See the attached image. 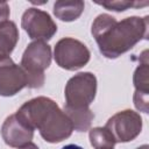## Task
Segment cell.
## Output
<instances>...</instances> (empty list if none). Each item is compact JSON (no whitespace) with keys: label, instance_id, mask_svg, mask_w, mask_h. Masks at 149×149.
Returning <instances> with one entry per match:
<instances>
[{"label":"cell","instance_id":"6","mask_svg":"<svg viewBox=\"0 0 149 149\" xmlns=\"http://www.w3.org/2000/svg\"><path fill=\"white\" fill-rule=\"evenodd\" d=\"M142 118L132 109L120 111L108 119L106 128L112 133L115 142H129L136 139L142 130Z\"/></svg>","mask_w":149,"mask_h":149},{"label":"cell","instance_id":"1","mask_svg":"<svg viewBox=\"0 0 149 149\" xmlns=\"http://www.w3.org/2000/svg\"><path fill=\"white\" fill-rule=\"evenodd\" d=\"M149 17L129 16L116 21L109 14H100L92 23L91 33L102 56L118 58L142 40L148 38Z\"/></svg>","mask_w":149,"mask_h":149},{"label":"cell","instance_id":"11","mask_svg":"<svg viewBox=\"0 0 149 149\" xmlns=\"http://www.w3.org/2000/svg\"><path fill=\"white\" fill-rule=\"evenodd\" d=\"M85 3L80 0H59L54 3V15L61 21L71 22L77 20L84 12Z\"/></svg>","mask_w":149,"mask_h":149},{"label":"cell","instance_id":"12","mask_svg":"<svg viewBox=\"0 0 149 149\" xmlns=\"http://www.w3.org/2000/svg\"><path fill=\"white\" fill-rule=\"evenodd\" d=\"M148 51L142 52V62H140L133 77V83L135 86V93L137 94H149V64H148Z\"/></svg>","mask_w":149,"mask_h":149},{"label":"cell","instance_id":"8","mask_svg":"<svg viewBox=\"0 0 149 149\" xmlns=\"http://www.w3.org/2000/svg\"><path fill=\"white\" fill-rule=\"evenodd\" d=\"M24 87H27L24 70L10 57L0 59V95L13 97Z\"/></svg>","mask_w":149,"mask_h":149},{"label":"cell","instance_id":"3","mask_svg":"<svg viewBox=\"0 0 149 149\" xmlns=\"http://www.w3.org/2000/svg\"><path fill=\"white\" fill-rule=\"evenodd\" d=\"M51 48L44 41H34L26 48L20 66L27 74V87L38 88L44 84V70L51 64Z\"/></svg>","mask_w":149,"mask_h":149},{"label":"cell","instance_id":"14","mask_svg":"<svg viewBox=\"0 0 149 149\" xmlns=\"http://www.w3.org/2000/svg\"><path fill=\"white\" fill-rule=\"evenodd\" d=\"M88 137L94 149H113L116 143L112 133L106 127H94L90 129Z\"/></svg>","mask_w":149,"mask_h":149},{"label":"cell","instance_id":"10","mask_svg":"<svg viewBox=\"0 0 149 149\" xmlns=\"http://www.w3.org/2000/svg\"><path fill=\"white\" fill-rule=\"evenodd\" d=\"M19 41V30L13 21L0 23V59L9 57Z\"/></svg>","mask_w":149,"mask_h":149},{"label":"cell","instance_id":"4","mask_svg":"<svg viewBox=\"0 0 149 149\" xmlns=\"http://www.w3.org/2000/svg\"><path fill=\"white\" fill-rule=\"evenodd\" d=\"M97 93V78L92 72H79L71 77L64 90L65 108H90Z\"/></svg>","mask_w":149,"mask_h":149},{"label":"cell","instance_id":"19","mask_svg":"<svg viewBox=\"0 0 149 149\" xmlns=\"http://www.w3.org/2000/svg\"><path fill=\"white\" fill-rule=\"evenodd\" d=\"M136 149H148V146L147 144H143V146H141V147H139Z\"/></svg>","mask_w":149,"mask_h":149},{"label":"cell","instance_id":"17","mask_svg":"<svg viewBox=\"0 0 149 149\" xmlns=\"http://www.w3.org/2000/svg\"><path fill=\"white\" fill-rule=\"evenodd\" d=\"M17 149H38V147L35 143L30 142V143H28V144H26V146H23L21 148H17Z\"/></svg>","mask_w":149,"mask_h":149},{"label":"cell","instance_id":"9","mask_svg":"<svg viewBox=\"0 0 149 149\" xmlns=\"http://www.w3.org/2000/svg\"><path fill=\"white\" fill-rule=\"evenodd\" d=\"M1 136L7 146L21 148L31 142L34 129L28 127L16 114H12L6 118L1 126Z\"/></svg>","mask_w":149,"mask_h":149},{"label":"cell","instance_id":"5","mask_svg":"<svg viewBox=\"0 0 149 149\" xmlns=\"http://www.w3.org/2000/svg\"><path fill=\"white\" fill-rule=\"evenodd\" d=\"M54 57L59 68L68 71H76L88 63L91 54L87 47L79 40L64 37L56 43Z\"/></svg>","mask_w":149,"mask_h":149},{"label":"cell","instance_id":"2","mask_svg":"<svg viewBox=\"0 0 149 149\" xmlns=\"http://www.w3.org/2000/svg\"><path fill=\"white\" fill-rule=\"evenodd\" d=\"M15 114L28 127L37 129L43 140L49 143L62 142L74 130L65 112L47 97H37L24 102Z\"/></svg>","mask_w":149,"mask_h":149},{"label":"cell","instance_id":"15","mask_svg":"<svg viewBox=\"0 0 149 149\" xmlns=\"http://www.w3.org/2000/svg\"><path fill=\"white\" fill-rule=\"evenodd\" d=\"M99 6L105 7L108 10H114V12H123L127 10L128 8H139L147 6L149 2L148 1H128V0H114V1H102V2H97Z\"/></svg>","mask_w":149,"mask_h":149},{"label":"cell","instance_id":"13","mask_svg":"<svg viewBox=\"0 0 149 149\" xmlns=\"http://www.w3.org/2000/svg\"><path fill=\"white\" fill-rule=\"evenodd\" d=\"M65 114L69 116L73 125V129L77 132H86L90 129L91 123L94 119V114L90 108L85 109H71V108H65L63 109Z\"/></svg>","mask_w":149,"mask_h":149},{"label":"cell","instance_id":"16","mask_svg":"<svg viewBox=\"0 0 149 149\" xmlns=\"http://www.w3.org/2000/svg\"><path fill=\"white\" fill-rule=\"evenodd\" d=\"M9 14H10L9 5L6 1H0V23L7 21L9 17Z\"/></svg>","mask_w":149,"mask_h":149},{"label":"cell","instance_id":"18","mask_svg":"<svg viewBox=\"0 0 149 149\" xmlns=\"http://www.w3.org/2000/svg\"><path fill=\"white\" fill-rule=\"evenodd\" d=\"M62 149H83V148L77 144H68V146H64Z\"/></svg>","mask_w":149,"mask_h":149},{"label":"cell","instance_id":"7","mask_svg":"<svg viewBox=\"0 0 149 149\" xmlns=\"http://www.w3.org/2000/svg\"><path fill=\"white\" fill-rule=\"evenodd\" d=\"M21 27L31 40L49 41L57 33V24L51 16L38 8H28L21 19Z\"/></svg>","mask_w":149,"mask_h":149}]
</instances>
